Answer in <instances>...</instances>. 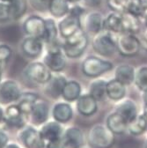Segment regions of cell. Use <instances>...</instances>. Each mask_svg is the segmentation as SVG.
<instances>
[{"instance_id":"cell-1","label":"cell","mask_w":147,"mask_h":148,"mask_svg":"<svg viewBox=\"0 0 147 148\" xmlns=\"http://www.w3.org/2000/svg\"><path fill=\"white\" fill-rule=\"evenodd\" d=\"M88 46V37L83 28L78 30L62 42V49L66 58L76 59L85 53Z\"/></svg>"},{"instance_id":"cell-2","label":"cell","mask_w":147,"mask_h":148,"mask_svg":"<svg viewBox=\"0 0 147 148\" xmlns=\"http://www.w3.org/2000/svg\"><path fill=\"white\" fill-rule=\"evenodd\" d=\"M46 53L42 62L52 72H61L66 65V56L59 42L54 44L46 45Z\"/></svg>"},{"instance_id":"cell-3","label":"cell","mask_w":147,"mask_h":148,"mask_svg":"<svg viewBox=\"0 0 147 148\" xmlns=\"http://www.w3.org/2000/svg\"><path fill=\"white\" fill-rule=\"evenodd\" d=\"M113 64L95 56H88L81 64V71L85 76L88 78H98L102 74L111 71Z\"/></svg>"},{"instance_id":"cell-4","label":"cell","mask_w":147,"mask_h":148,"mask_svg":"<svg viewBox=\"0 0 147 148\" xmlns=\"http://www.w3.org/2000/svg\"><path fill=\"white\" fill-rule=\"evenodd\" d=\"M114 33L102 29L94 34L93 39L94 50L102 57H110L116 50V39L113 35Z\"/></svg>"},{"instance_id":"cell-5","label":"cell","mask_w":147,"mask_h":148,"mask_svg":"<svg viewBox=\"0 0 147 148\" xmlns=\"http://www.w3.org/2000/svg\"><path fill=\"white\" fill-rule=\"evenodd\" d=\"M88 142L92 148H111L115 143L114 133L103 125H95L90 130Z\"/></svg>"},{"instance_id":"cell-6","label":"cell","mask_w":147,"mask_h":148,"mask_svg":"<svg viewBox=\"0 0 147 148\" xmlns=\"http://www.w3.org/2000/svg\"><path fill=\"white\" fill-rule=\"evenodd\" d=\"M24 76L29 81L43 86L51 77L52 71L41 61H33L24 69Z\"/></svg>"},{"instance_id":"cell-7","label":"cell","mask_w":147,"mask_h":148,"mask_svg":"<svg viewBox=\"0 0 147 148\" xmlns=\"http://www.w3.org/2000/svg\"><path fill=\"white\" fill-rule=\"evenodd\" d=\"M140 49V41L133 34L121 33L119 37L116 39V50L122 57H134L138 54Z\"/></svg>"},{"instance_id":"cell-8","label":"cell","mask_w":147,"mask_h":148,"mask_svg":"<svg viewBox=\"0 0 147 148\" xmlns=\"http://www.w3.org/2000/svg\"><path fill=\"white\" fill-rule=\"evenodd\" d=\"M21 94V86L17 80L6 79L0 83V104L1 105H9L17 102Z\"/></svg>"},{"instance_id":"cell-9","label":"cell","mask_w":147,"mask_h":148,"mask_svg":"<svg viewBox=\"0 0 147 148\" xmlns=\"http://www.w3.org/2000/svg\"><path fill=\"white\" fill-rule=\"evenodd\" d=\"M19 139L26 148H44L46 144L40 131L30 125L21 128Z\"/></svg>"},{"instance_id":"cell-10","label":"cell","mask_w":147,"mask_h":148,"mask_svg":"<svg viewBox=\"0 0 147 148\" xmlns=\"http://www.w3.org/2000/svg\"><path fill=\"white\" fill-rule=\"evenodd\" d=\"M67 82V79L60 72H52L50 79L43 85V92L47 97L57 100L62 96L64 87Z\"/></svg>"},{"instance_id":"cell-11","label":"cell","mask_w":147,"mask_h":148,"mask_svg":"<svg viewBox=\"0 0 147 148\" xmlns=\"http://www.w3.org/2000/svg\"><path fill=\"white\" fill-rule=\"evenodd\" d=\"M81 18L82 17L80 16L68 12V14L62 18L57 24L59 35L63 39H66L73 34H75L78 30L82 28Z\"/></svg>"},{"instance_id":"cell-12","label":"cell","mask_w":147,"mask_h":148,"mask_svg":"<svg viewBox=\"0 0 147 148\" xmlns=\"http://www.w3.org/2000/svg\"><path fill=\"white\" fill-rule=\"evenodd\" d=\"M45 43L42 38L34 36H27L22 40L21 49L27 58L36 59L40 58L43 53Z\"/></svg>"},{"instance_id":"cell-13","label":"cell","mask_w":147,"mask_h":148,"mask_svg":"<svg viewBox=\"0 0 147 148\" xmlns=\"http://www.w3.org/2000/svg\"><path fill=\"white\" fill-rule=\"evenodd\" d=\"M22 27L27 35L42 39L45 30V18L39 15L31 14L26 18Z\"/></svg>"},{"instance_id":"cell-14","label":"cell","mask_w":147,"mask_h":148,"mask_svg":"<svg viewBox=\"0 0 147 148\" xmlns=\"http://www.w3.org/2000/svg\"><path fill=\"white\" fill-rule=\"evenodd\" d=\"M27 116L22 112L18 104H9L5 110V123L8 126L22 128Z\"/></svg>"},{"instance_id":"cell-15","label":"cell","mask_w":147,"mask_h":148,"mask_svg":"<svg viewBox=\"0 0 147 148\" xmlns=\"http://www.w3.org/2000/svg\"><path fill=\"white\" fill-rule=\"evenodd\" d=\"M49 116V107L47 101L38 99L33 106L28 118L34 125H42Z\"/></svg>"},{"instance_id":"cell-16","label":"cell","mask_w":147,"mask_h":148,"mask_svg":"<svg viewBox=\"0 0 147 148\" xmlns=\"http://www.w3.org/2000/svg\"><path fill=\"white\" fill-rule=\"evenodd\" d=\"M103 21L102 14L98 12H91L85 16L84 15V21L81 22V27L83 24L84 31L86 33L96 34L103 29Z\"/></svg>"},{"instance_id":"cell-17","label":"cell","mask_w":147,"mask_h":148,"mask_svg":"<svg viewBox=\"0 0 147 148\" xmlns=\"http://www.w3.org/2000/svg\"><path fill=\"white\" fill-rule=\"evenodd\" d=\"M77 109L82 116H93L98 109L97 101L89 94L82 95L77 100Z\"/></svg>"},{"instance_id":"cell-18","label":"cell","mask_w":147,"mask_h":148,"mask_svg":"<svg viewBox=\"0 0 147 148\" xmlns=\"http://www.w3.org/2000/svg\"><path fill=\"white\" fill-rule=\"evenodd\" d=\"M121 13V22H122V33L136 34L139 32L141 27V22L139 17L129 12H123Z\"/></svg>"},{"instance_id":"cell-19","label":"cell","mask_w":147,"mask_h":148,"mask_svg":"<svg viewBox=\"0 0 147 148\" xmlns=\"http://www.w3.org/2000/svg\"><path fill=\"white\" fill-rule=\"evenodd\" d=\"M40 132L45 142H48L61 137L63 135V129L60 123L54 120L44 123L40 129Z\"/></svg>"},{"instance_id":"cell-20","label":"cell","mask_w":147,"mask_h":148,"mask_svg":"<svg viewBox=\"0 0 147 148\" xmlns=\"http://www.w3.org/2000/svg\"><path fill=\"white\" fill-rule=\"evenodd\" d=\"M73 116V110L68 102H57L52 108V116L54 120L60 123L69 122Z\"/></svg>"},{"instance_id":"cell-21","label":"cell","mask_w":147,"mask_h":148,"mask_svg":"<svg viewBox=\"0 0 147 148\" xmlns=\"http://www.w3.org/2000/svg\"><path fill=\"white\" fill-rule=\"evenodd\" d=\"M64 138L66 144V148H81L84 145V135L81 130L76 127L67 129Z\"/></svg>"},{"instance_id":"cell-22","label":"cell","mask_w":147,"mask_h":148,"mask_svg":"<svg viewBox=\"0 0 147 148\" xmlns=\"http://www.w3.org/2000/svg\"><path fill=\"white\" fill-rule=\"evenodd\" d=\"M58 27L54 18H45V30L42 40L45 45H50L58 42Z\"/></svg>"},{"instance_id":"cell-23","label":"cell","mask_w":147,"mask_h":148,"mask_svg":"<svg viewBox=\"0 0 147 148\" xmlns=\"http://www.w3.org/2000/svg\"><path fill=\"white\" fill-rule=\"evenodd\" d=\"M136 75L135 68L129 64L119 65L116 69L115 79L122 82L125 86H129L134 82Z\"/></svg>"},{"instance_id":"cell-24","label":"cell","mask_w":147,"mask_h":148,"mask_svg":"<svg viewBox=\"0 0 147 148\" xmlns=\"http://www.w3.org/2000/svg\"><path fill=\"white\" fill-rule=\"evenodd\" d=\"M126 94V86L114 79L107 82V96L113 101L122 100Z\"/></svg>"},{"instance_id":"cell-25","label":"cell","mask_w":147,"mask_h":148,"mask_svg":"<svg viewBox=\"0 0 147 148\" xmlns=\"http://www.w3.org/2000/svg\"><path fill=\"white\" fill-rule=\"evenodd\" d=\"M81 95V86L79 82L76 80H67L63 92L62 97L67 102L75 101Z\"/></svg>"},{"instance_id":"cell-26","label":"cell","mask_w":147,"mask_h":148,"mask_svg":"<svg viewBox=\"0 0 147 148\" xmlns=\"http://www.w3.org/2000/svg\"><path fill=\"white\" fill-rule=\"evenodd\" d=\"M70 3L67 0H50L48 12L54 18H62L70 11Z\"/></svg>"},{"instance_id":"cell-27","label":"cell","mask_w":147,"mask_h":148,"mask_svg":"<svg viewBox=\"0 0 147 148\" xmlns=\"http://www.w3.org/2000/svg\"><path fill=\"white\" fill-rule=\"evenodd\" d=\"M116 112L127 122H131L137 116V109L136 103L131 100H125L122 101L117 108Z\"/></svg>"},{"instance_id":"cell-28","label":"cell","mask_w":147,"mask_h":148,"mask_svg":"<svg viewBox=\"0 0 147 148\" xmlns=\"http://www.w3.org/2000/svg\"><path fill=\"white\" fill-rule=\"evenodd\" d=\"M128 123L117 113L109 115L107 119V127L114 134H122L126 132Z\"/></svg>"},{"instance_id":"cell-29","label":"cell","mask_w":147,"mask_h":148,"mask_svg":"<svg viewBox=\"0 0 147 148\" xmlns=\"http://www.w3.org/2000/svg\"><path fill=\"white\" fill-rule=\"evenodd\" d=\"M38 99V95L34 92H22L21 97L17 101V104L22 112L28 117L34 104Z\"/></svg>"},{"instance_id":"cell-30","label":"cell","mask_w":147,"mask_h":148,"mask_svg":"<svg viewBox=\"0 0 147 148\" xmlns=\"http://www.w3.org/2000/svg\"><path fill=\"white\" fill-rule=\"evenodd\" d=\"M89 95L93 96L97 101H104L107 96V81L104 79H95L89 85Z\"/></svg>"},{"instance_id":"cell-31","label":"cell","mask_w":147,"mask_h":148,"mask_svg":"<svg viewBox=\"0 0 147 148\" xmlns=\"http://www.w3.org/2000/svg\"><path fill=\"white\" fill-rule=\"evenodd\" d=\"M103 29L111 33H122L121 13L116 12L109 13L103 21Z\"/></svg>"},{"instance_id":"cell-32","label":"cell","mask_w":147,"mask_h":148,"mask_svg":"<svg viewBox=\"0 0 147 148\" xmlns=\"http://www.w3.org/2000/svg\"><path fill=\"white\" fill-rule=\"evenodd\" d=\"M12 21H18L26 13L27 9V0H12L9 3Z\"/></svg>"},{"instance_id":"cell-33","label":"cell","mask_w":147,"mask_h":148,"mask_svg":"<svg viewBox=\"0 0 147 148\" xmlns=\"http://www.w3.org/2000/svg\"><path fill=\"white\" fill-rule=\"evenodd\" d=\"M147 129V120L144 115L137 116L127 124V130L132 135H140Z\"/></svg>"},{"instance_id":"cell-34","label":"cell","mask_w":147,"mask_h":148,"mask_svg":"<svg viewBox=\"0 0 147 148\" xmlns=\"http://www.w3.org/2000/svg\"><path fill=\"white\" fill-rule=\"evenodd\" d=\"M147 6L144 0H129L126 12H131L137 17H143Z\"/></svg>"},{"instance_id":"cell-35","label":"cell","mask_w":147,"mask_h":148,"mask_svg":"<svg viewBox=\"0 0 147 148\" xmlns=\"http://www.w3.org/2000/svg\"><path fill=\"white\" fill-rule=\"evenodd\" d=\"M134 82L140 91L144 92L147 91V66L141 67L136 71Z\"/></svg>"},{"instance_id":"cell-36","label":"cell","mask_w":147,"mask_h":148,"mask_svg":"<svg viewBox=\"0 0 147 148\" xmlns=\"http://www.w3.org/2000/svg\"><path fill=\"white\" fill-rule=\"evenodd\" d=\"M128 1L129 0H106L107 6L116 12H126Z\"/></svg>"},{"instance_id":"cell-37","label":"cell","mask_w":147,"mask_h":148,"mask_svg":"<svg viewBox=\"0 0 147 148\" xmlns=\"http://www.w3.org/2000/svg\"><path fill=\"white\" fill-rule=\"evenodd\" d=\"M12 55V49L9 45L0 43V68H3L4 64L11 58Z\"/></svg>"},{"instance_id":"cell-38","label":"cell","mask_w":147,"mask_h":148,"mask_svg":"<svg viewBox=\"0 0 147 148\" xmlns=\"http://www.w3.org/2000/svg\"><path fill=\"white\" fill-rule=\"evenodd\" d=\"M12 21L10 7L8 3L0 1V24L7 23Z\"/></svg>"},{"instance_id":"cell-39","label":"cell","mask_w":147,"mask_h":148,"mask_svg":"<svg viewBox=\"0 0 147 148\" xmlns=\"http://www.w3.org/2000/svg\"><path fill=\"white\" fill-rule=\"evenodd\" d=\"M30 5L38 12H47L50 0H28Z\"/></svg>"},{"instance_id":"cell-40","label":"cell","mask_w":147,"mask_h":148,"mask_svg":"<svg viewBox=\"0 0 147 148\" xmlns=\"http://www.w3.org/2000/svg\"><path fill=\"white\" fill-rule=\"evenodd\" d=\"M45 146L46 148H66V144H65V140L64 138V134L56 139L48 141L45 144Z\"/></svg>"},{"instance_id":"cell-41","label":"cell","mask_w":147,"mask_h":148,"mask_svg":"<svg viewBox=\"0 0 147 148\" xmlns=\"http://www.w3.org/2000/svg\"><path fill=\"white\" fill-rule=\"evenodd\" d=\"M8 136L3 131H0V148H4L8 144Z\"/></svg>"},{"instance_id":"cell-42","label":"cell","mask_w":147,"mask_h":148,"mask_svg":"<svg viewBox=\"0 0 147 148\" xmlns=\"http://www.w3.org/2000/svg\"><path fill=\"white\" fill-rule=\"evenodd\" d=\"M84 2L85 5L89 6V7H96L100 5L101 0H81Z\"/></svg>"},{"instance_id":"cell-43","label":"cell","mask_w":147,"mask_h":148,"mask_svg":"<svg viewBox=\"0 0 147 148\" xmlns=\"http://www.w3.org/2000/svg\"><path fill=\"white\" fill-rule=\"evenodd\" d=\"M140 43H141V47L147 51V30L144 33L142 39L140 41Z\"/></svg>"},{"instance_id":"cell-44","label":"cell","mask_w":147,"mask_h":148,"mask_svg":"<svg viewBox=\"0 0 147 148\" xmlns=\"http://www.w3.org/2000/svg\"><path fill=\"white\" fill-rule=\"evenodd\" d=\"M3 123H5V110L1 107V104H0V125Z\"/></svg>"},{"instance_id":"cell-45","label":"cell","mask_w":147,"mask_h":148,"mask_svg":"<svg viewBox=\"0 0 147 148\" xmlns=\"http://www.w3.org/2000/svg\"><path fill=\"white\" fill-rule=\"evenodd\" d=\"M4 148H21V147L16 144H7Z\"/></svg>"},{"instance_id":"cell-46","label":"cell","mask_w":147,"mask_h":148,"mask_svg":"<svg viewBox=\"0 0 147 148\" xmlns=\"http://www.w3.org/2000/svg\"><path fill=\"white\" fill-rule=\"evenodd\" d=\"M142 18H144V23H145V25H146V27H147V8H146V10H145V12H144V15H143Z\"/></svg>"},{"instance_id":"cell-47","label":"cell","mask_w":147,"mask_h":148,"mask_svg":"<svg viewBox=\"0 0 147 148\" xmlns=\"http://www.w3.org/2000/svg\"><path fill=\"white\" fill-rule=\"evenodd\" d=\"M144 106H147V91L144 92Z\"/></svg>"},{"instance_id":"cell-48","label":"cell","mask_w":147,"mask_h":148,"mask_svg":"<svg viewBox=\"0 0 147 148\" xmlns=\"http://www.w3.org/2000/svg\"><path fill=\"white\" fill-rule=\"evenodd\" d=\"M67 1H68L70 4H75V3H78V2L81 1V0H67Z\"/></svg>"},{"instance_id":"cell-49","label":"cell","mask_w":147,"mask_h":148,"mask_svg":"<svg viewBox=\"0 0 147 148\" xmlns=\"http://www.w3.org/2000/svg\"><path fill=\"white\" fill-rule=\"evenodd\" d=\"M144 116L147 120V106H144Z\"/></svg>"},{"instance_id":"cell-50","label":"cell","mask_w":147,"mask_h":148,"mask_svg":"<svg viewBox=\"0 0 147 148\" xmlns=\"http://www.w3.org/2000/svg\"><path fill=\"white\" fill-rule=\"evenodd\" d=\"M2 76H3V68H0V83L2 81Z\"/></svg>"},{"instance_id":"cell-51","label":"cell","mask_w":147,"mask_h":148,"mask_svg":"<svg viewBox=\"0 0 147 148\" xmlns=\"http://www.w3.org/2000/svg\"><path fill=\"white\" fill-rule=\"evenodd\" d=\"M0 1H1V2H5V3H10V2H12V0H0Z\"/></svg>"},{"instance_id":"cell-52","label":"cell","mask_w":147,"mask_h":148,"mask_svg":"<svg viewBox=\"0 0 147 148\" xmlns=\"http://www.w3.org/2000/svg\"><path fill=\"white\" fill-rule=\"evenodd\" d=\"M144 148H147V140L145 142V145H144Z\"/></svg>"},{"instance_id":"cell-53","label":"cell","mask_w":147,"mask_h":148,"mask_svg":"<svg viewBox=\"0 0 147 148\" xmlns=\"http://www.w3.org/2000/svg\"><path fill=\"white\" fill-rule=\"evenodd\" d=\"M144 1H145V4H146V6H147V0H144Z\"/></svg>"},{"instance_id":"cell-54","label":"cell","mask_w":147,"mask_h":148,"mask_svg":"<svg viewBox=\"0 0 147 148\" xmlns=\"http://www.w3.org/2000/svg\"><path fill=\"white\" fill-rule=\"evenodd\" d=\"M81 148H82V147H81Z\"/></svg>"}]
</instances>
